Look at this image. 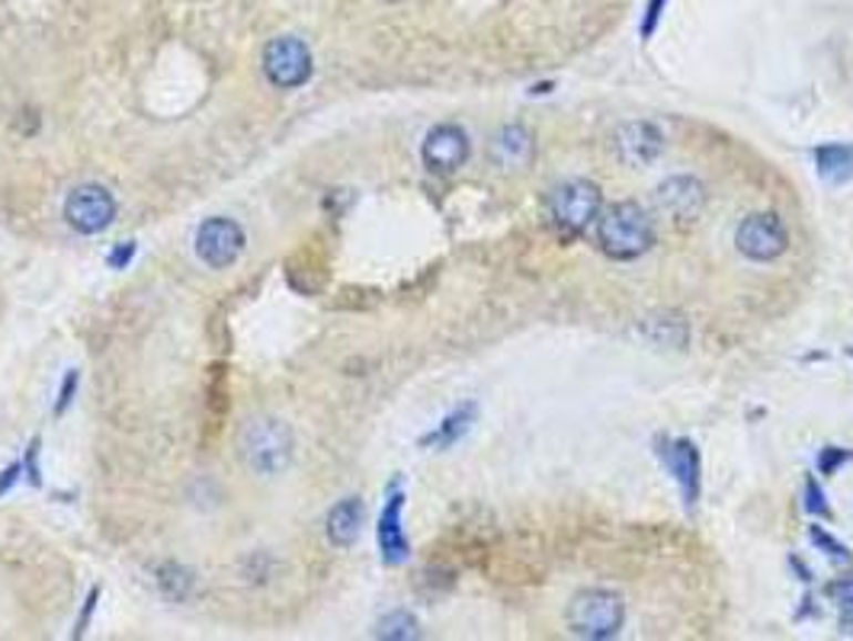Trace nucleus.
Here are the masks:
<instances>
[{
  "instance_id": "obj_2",
  "label": "nucleus",
  "mask_w": 853,
  "mask_h": 641,
  "mask_svg": "<svg viewBox=\"0 0 853 641\" xmlns=\"http://www.w3.org/2000/svg\"><path fill=\"white\" fill-rule=\"evenodd\" d=\"M292 430L276 417H250L238 436L244 465L264 478L286 472V465L292 462Z\"/></svg>"
},
{
  "instance_id": "obj_8",
  "label": "nucleus",
  "mask_w": 853,
  "mask_h": 641,
  "mask_svg": "<svg viewBox=\"0 0 853 641\" xmlns=\"http://www.w3.org/2000/svg\"><path fill=\"white\" fill-rule=\"evenodd\" d=\"M244 228L235 221V218H225V215H215V218H206L196 231V254L206 267L213 270H225L232 267L244 250Z\"/></svg>"
},
{
  "instance_id": "obj_23",
  "label": "nucleus",
  "mask_w": 853,
  "mask_h": 641,
  "mask_svg": "<svg viewBox=\"0 0 853 641\" xmlns=\"http://www.w3.org/2000/svg\"><path fill=\"white\" fill-rule=\"evenodd\" d=\"M802 507H805L809 514H815V517L831 519V507H828V500H824V494L815 478H805V504H802Z\"/></svg>"
},
{
  "instance_id": "obj_26",
  "label": "nucleus",
  "mask_w": 853,
  "mask_h": 641,
  "mask_svg": "<svg viewBox=\"0 0 853 641\" xmlns=\"http://www.w3.org/2000/svg\"><path fill=\"white\" fill-rule=\"evenodd\" d=\"M74 392H78V369H71V372L64 375V382H61V395H59V404H55V414H64V411H68V404L74 401Z\"/></svg>"
},
{
  "instance_id": "obj_11",
  "label": "nucleus",
  "mask_w": 853,
  "mask_h": 641,
  "mask_svg": "<svg viewBox=\"0 0 853 641\" xmlns=\"http://www.w3.org/2000/svg\"><path fill=\"white\" fill-rule=\"evenodd\" d=\"M613 148H616V157L626 167H648L665 152V135L655 123L633 120V123H623L613 132Z\"/></svg>"
},
{
  "instance_id": "obj_21",
  "label": "nucleus",
  "mask_w": 853,
  "mask_h": 641,
  "mask_svg": "<svg viewBox=\"0 0 853 641\" xmlns=\"http://www.w3.org/2000/svg\"><path fill=\"white\" fill-rule=\"evenodd\" d=\"M809 536H812V546H815V549H822L834 565H851V551H847V546H841L831 533H824L822 526H812V529H809Z\"/></svg>"
},
{
  "instance_id": "obj_24",
  "label": "nucleus",
  "mask_w": 853,
  "mask_h": 641,
  "mask_svg": "<svg viewBox=\"0 0 853 641\" xmlns=\"http://www.w3.org/2000/svg\"><path fill=\"white\" fill-rule=\"evenodd\" d=\"M665 7H668V0H648V7H645V20H641V39H651V35H655L658 23H661Z\"/></svg>"
},
{
  "instance_id": "obj_20",
  "label": "nucleus",
  "mask_w": 853,
  "mask_h": 641,
  "mask_svg": "<svg viewBox=\"0 0 853 641\" xmlns=\"http://www.w3.org/2000/svg\"><path fill=\"white\" fill-rule=\"evenodd\" d=\"M157 583H161V590H164L171 600H183V597L193 590V578H189V571H183L181 565H164V568L157 571Z\"/></svg>"
},
{
  "instance_id": "obj_1",
  "label": "nucleus",
  "mask_w": 853,
  "mask_h": 641,
  "mask_svg": "<svg viewBox=\"0 0 853 641\" xmlns=\"http://www.w3.org/2000/svg\"><path fill=\"white\" fill-rule=\"evenodd\" d=\"M655 241L651 218L639 203L623 199L597 215V245L609 260H636Z\"/></svg>"
},
{
  "instance_id": "obj_3",
  "label": "nucleus",
  "mask_w": 853,
  "mask_h": 641,
  "mask_svg": "<svg viewBox=\"0 0 853 641\" xmlns=\"http://www.w3.org/2000/svg\"><path fill=\"white\" fill-rule=\"evenodd\" d=\"M626 622V603L616 590L587 587L578 590L568 603V629L587 641L616 639Z\"/></svg>"
},
{
  "instance_id": "obj_15",
  "label": "nucleus",
  "mask_w": 853,
  "mask_h": 641,
  "mask_svg": "<svg viewBox=\"0 0 853 641\" xmlns=\"http://www.w3.org/2000/svg\"><path fill=\"white\" fill-rule=\"evenodd\" d=\"M366 519V504L360 497H347L340 500L335 510L328 514V539L335 542L337 549H350L360 539Z\"/></svg>"
},
{
  "instance_id": "obj_22",
  "label": "nucleus",
  "mask_w": 853,
  "mask_h": 641,
  "mask_svg": "<svg viewBox=\"0 0 853 641\" xmlns=\"http://www.w3.org/2000/svg\"><path fill=\"white\" fill-rule=\"evenodd\" d=\"M828 597L837 603V610H841V622H844V626H853V578L828 583Z\"/></svg>"
},
{
  "instance_id": "obj_17",
  "label": "nucleus",
  "mask_w": 853,
  "mask_h": 641,
  "mask_svg": "<svg viewBox=\"0 0 853 641\" xmlns=\"http://www.w3.org/2000/svg\"><path fill=\"white\" fill-rule=\"evenodd\" d=\"M472 421H475V404H462V407H456L450 417H443V421H440V427L426 433L424 440H421V446H433V449H450V446H456L459 440L469 433Z\"/></svg>"
},
{
  "instance_id": "obj_25",
  "label": "nucleus",
  "mask_w": 853,
  "mask_h": 641,
  "mask_svg": "<svg viewBox=\"0 0 853 641\" xmlns=\"http://www.w3.org/2000/svg\"><path fill=\"white\" fill-rule=\"evenodd\" d=\"M853 453L851 449H837V446H828L822 456H819V468H822V475H834L844 462H851Z\"/></svg>"
},
{
  "instance_id": "obj_18",
  "label": "nucleus",
  "mask_w": 853,
  "mask_h": 641,
  "mask_svg": "<svg viewBox=\"0 0 853 641\" xmlns=\"http://www.w3.org/2000/svg\"><path fill=\"white\" fill-rule=\"evenodd\" d=\"M376 635L386 641H414V639H421V626H418V619H414L411 612L398 610L379 619Z\"/></svg>"
},
{
  "instance_id": "obj_28",
  "label": "nucleus",
  "mask_w": 853,
  "mask_h": 641,
  "mask_svg": "<svg viewBox=\"0 0 853 641\" xmlns=\"http://www.w3.org/2000/svg\"><path fill=\"white\" fill-rule=\"evenodd\" d=\"M20 472H23V465H20V462H17V465H10V468H7V472H3V475H0V494H3V490L10 488V485H13V482H17V478H20Z\"/></svg>"
},
{
  "instance_id": "obj_16",
  "label": "nucleus",
  "mask_w": 853,
  "mask_h": 641,
  "mask_svg": "<svg viewBox=\"0 0 853 641\" xmlns=\"http://www.w3.org/2000/svg\"><path fill=\"white\" fill-rule=\"evenodd\" d=\"M815 167L824 184H847L853 177V145H822L815 148Z\"/></svg>"
},
{
  "instance_id": "obj_9",
  "label": "nucleus",
  "mask_w": 853,
  "mask_h": 641,
  "mask_svg": "<svg viewBox=\"0 0 853 641\" xmlns=\"http://www.w3.org/2000/svg\"><path fill=\"white\" fill-rule=\"evenodd\" d=\"M469 135L462 125L453 123H440L433 125L424 135V145H421V161L430 174H456L459 167L469 161Z\"/></svg>"
},
{
  "instance_id": "obj_4",
  "label": "nucleus",
  "mask_w": 853,
  "mask_h": 641,
  "mask_svg": "<svg viewBox=\"0 0 853 641\" xmlns=\"http://www.w3.org/2000/svg\"><path fill=\"white\" fill-rule=\"evenodd\" d=\"M597 215H600V186L584 177L562 180L548 193V218L555 231L565 238L584 235L597 221Z\"/></svg>"
},
{
  "instance_id": "obj_5",
  "label": "nucleus",
  "mask_w": 853,
  "mask_h": 641,
  "mask_svg": "<svg viewBox=\"0 0 853 641\" xmlns=\"http://www.w3.org/2000/svg\"><path fill=\"white\" fill-rule=\"evenodd\" d=\"M260 64H264L267 81H270L274 87H279V91H296V87H302V84L311 81V71H315L308 45H305L302 39H296V35L270 39L267 49H264Z\"/></svg>"
},
{
  "instance_id": "obj_10",
  "label": "nucleus",
  "mask_w": 853,
  "mask_h": 641,
  "mask_svg": "<svg viewBox=\"0 0 853 641\" xmlns=\"http://www.w3.org/2000/svg\"><path fill=\"white\" fill-rule=\"evenodd\" d=\"M658 456L668 465L674 485L680 488V497L687 507H697L702 488V462L700 449L690 440H658Z\"/></svg>"
},
{
  "instance_id": "obj_12",
  "label": "nucleus",
  "mask_w": 853,
  "mask_h": 641,
  "mask_svg": "<svg viewBox=\"0 0 853 641\" xmlns=\"http://www.w3.org/2000/svg\"><path fill=\"white\" fill-rule=\"evenodd\" d=\"M401 510H404V490H401V482H395L389 488V500L382 507V517H379V549H382V561L386 565H401L408 561L411 555V546H408V536L401 529Z\"/></svg>"
},
{
  "instance_id": "obj_14",
  "label": "nucleus",
  "mask_w": 853,
  "mask_h": 641,
  "mask_svg": "<svg viewBox=\"0 0 853 641\" xmlns=\"http://www.w3.org/2000/svg\"><path fill=\"white\" fill-rule=\"evenodd\" d=\"M491 154H494L504 167H511V170H523V167H530V164H533L536 138H533V132H530L526 125H504V128L497 132V138H494V148H491Z\"/></svg>"
},
{
  "instance_id": "obj_27",
  "label": "nucleus",
  "mask_w": 853,
  "mask_h": 641,
  "mask_svg": "<svg viewBox=\"0 0 853 641\" xmlns=\"http://www.w3.org/2000/svg\"><path fill=\"white\" fill-rule=\"evenodd\" d=\"M132 257H135V245L129 241V245L116 247V250L110 254V267H113V270H122V267H125V263H129Z\"/></svg>"
},
{
  "instance_id": "obj_7",
  "label": "nucleus",
  "mask_w": 853,
  "mask_h": 641,
  "mask_svg": "<svg viewBox=\"0 0 853 641\" xmlns=\"http://www.w3.org/2000/svg\"><path fill=\"white\" fill-rule=\"evenodd\" d=\"M787 245H790V235H787V225L780 221V215L773 213H754L748 215L738 231H734V247L738 254H744L748 260L754 263H770L777 257L787 254Z\"/></svg>"
},
{
  "instance_id": "obj_13",
  "label": "nucleus",
  "mask_w": 853,
  "mask_h": 641,
  "mask_svg": "<svg viewBox=\"0 0 853 641\" xmlns=\"http://www.w3.org/2000/svg\"><path fill=\"white\" fill-rule=\"evenodd\" d=\"M655 203H658V209L668 215L670 221L674 218L690 221L702 209V203H706V189H702L697 177L680 174V177H670V180H665L655 189Z\"/></svg>"
},
{
  "instance_id": "obj_19",
  "label": "nucleus",
  "mask_w": 853,
  "mask_h": 641,
  "mask_svg": "<svg viewBox=\"0 0 853 641\" xmlns=\"http://www.w3.org/2000/svg\"><path fill=\"white\" fill-rule=\"evenodd\" d=\"M641 331H645L648 340H655V343H661V347H684V343H687V324H684L680 318H668V321H661V318H645Z\"/></svg>"
},
{
  "instance_id": "obj_6",
  "label": "nucleus",
  "mask_w": 853,
  "mask_h": 641,
  "mask_svg": "<svg viewBox=\"0 0 853 641\" xmlns=\"http://www.w3.org/2000/svg\"><path fill=\"white\" fill-rule=\"evenodd\" d=\"M116 218V196L100 184L74 186L64 199V221L78 235H100Z\"/></svg>"
}]
</instances>
